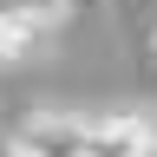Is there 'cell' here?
I'll return each instance as SVG.
<instances>
[{"label": "cell", "instance_id": "obj_1", "mask_svg": "<svg viewBox=\"0 0 157 157\" xmlns=\"http://www.w3.org/2000/svg\"><path fill=\"white\" fill-rule=\"evenodd\" d=\"M92 144V118L78 111H33L20 118L7 137V157H85Z\"/></svg>", "mask_w": 157, "mask_h": 157}, {"label": "cell", "instance_id": "obj_2", "mask_svg": "<svg viewBox=\"0 0 157 157\" xmlns=\"http://www.w3.org/2000/svg\"><path fill=\"white\" fill-rule=\"evenodd\" d=\"M85 157H157V118L151 111H105V118H92Z\"/></svg>", "mask_w": 157, "mask_h": 157}, {"label": "cell", "instance_id": "obj_3", "mask_svg": "<svg viewBox=\"0 0 157 157\" xmlns=\"http://www.w3.org/2000/svg\"><path fill=\"white\" fill-rule=\"evenodd\" d=\"M59 7H66V20H72V13H92V0H59Z\"/></svg>", "mask_w": 157, "mask_h": 157}, {"label": "cell", "instance_id": "obj_4", "mask_svg": "<svg viewBox=\"0 0 157 157\" xmlns=\"http://www.w3.org/2000/svg\"><path fill=\"white\" fill-rule=\"evenodd\" d=\"M151 46H157V33H151Z\"/></svg>", "mask_w": 157, "mask_h": 157}, {"label": "cell", "instance_id": "obj_5", "mask_svg": "<svg viewBox=\"0 0 157 157\" xmlns=\"http://www.w3.org/2000/svg\"><path fill=\"white\" fill-rule=\"evenodd\" d=\"M0 157H7V151H0Z\"/></svg>", "mask_w": 157, "mask_h": 157}]
</instances>
